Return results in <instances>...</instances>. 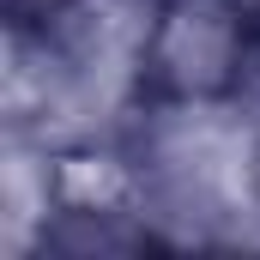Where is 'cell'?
I'll use <instances>...</instances> for the list:
<instances>
[{
  "instance_id": "cell-3",
  "label": "cell",
  "mask_w": 260,
  "mask_h": 260,
  "mask_svg": "<svg viewBox=\"0 0 260 260\" xmlns=\"http://www.w3.org/2000/svg\"><path fill=\"white\" fill-rule=\"evenodd\" d=\"M248 188H254V206H260V127L248 139Z\"/></svg>"
},
{
  "instance_id": "cell-2",
  "label": "cell",
  "mask_w": 260,
  "mask_h": 260,
  "mask_svg": "<svg viewBox=\"0 0 260 260\" xmlns=\"http://www.w3.org/2000/svg\"><path fill=\"white\" fill-rule=\"evenodd\" d=\"M55 0H6V18H43Z\"/></svg>"
},
{
  "instance_id": "cell-1",
  "label": "cell",
  "mask_w": 260,
  "mask_h": 260,
  "mask_svg": "<svg viewBox=\"0 0 260 260\" xmlns=\"http://www.w3.org/2000/svg\"><path fill=\"white\" fill-rule=\"evenodd\" d=\"M260 55V24L242 0H151L139 97L145 103H236Z\"/></svg>"
},
{
  "instance_id": "cell-4",
  "label": "cell",
  "mask_w": 260,
  "mask_h": 260,
  "mask_svg": "<svg viewBox=\"0 0 260 260\" xmlns=\"http://www.w3.org/2000/svg\"><path fill=\"white\" fill-rule=\"evenodd\" d=\"M242 6H248V12H254V24H260V0H242Z\"/></svg>"
}]
</instances>
